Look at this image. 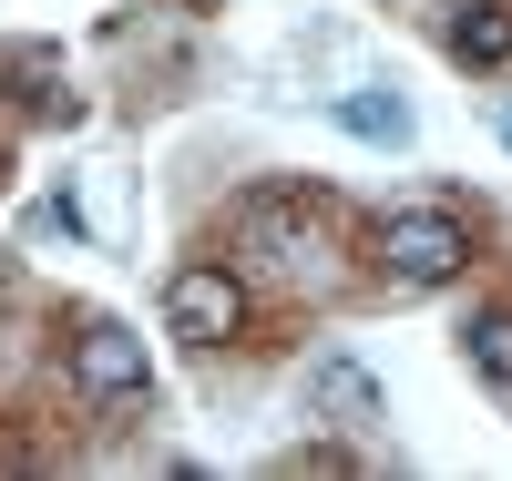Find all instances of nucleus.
<instances>
[{"label": "nucleus", "instance_id": "obj_4", "mask_svg": "<svg viewBox=\"0 0 512 481\" xmlns=\"http://www.w3.org/2000/svg\"><path fill=\"white\" fill-rule=\"evenodd\" d=\"M72 379H82V400H144V389H154L144 338L123 328V318H82V338H72Z\"/></svg>", "mask_w": 512, "mask_h": 481}, {"label": "nucleus", "instance_id": "obj_1", "mask_svg": "<svg viewBox=\"0 0 512 481\" xmlns=\"http://www.w3.org/2000/svg\"><path fill=\"white\" fill-rule=\"evenodd\" d=\"M236 236L267 256V267H318V256L338 246V205L308 195V185H256L236 205Z\"/></svg>", "mask_w": 512, "mask_h": 481}, {"label": "nucleus", "instance_id": "obj_9", "mask_svg": "<svg viewBox=\"0 0 512 481\" xmlns=\"http://www.w3.org/2000/svg\"><path fill=\"white\" fill-rule=\"evenodd\" d=\"M502 144H512V113H502Z\"/></svg>", "mask_w": 512, "mask_h": 481}, {"label": "nucleus", "instance_id": "obj_3", "mask_svg": "<svg viewBox=\"0 0 512 481\" xmlns=\"http://www.w3.org/2000/svg\"><path fill=\"white\" fill-rule=\"evenodd\" d=\"M164 318H175V338H195V348H226V338L246 328V287H236V267H216V256L175 267V277H164Z\"/></svg>", "mask_w": 512, "mask_h": 481}, {"label": "nucleus", "instance_id": "obj_2", "mask_svg": "<svg viewBox=\"0 0 512 481\" xmlns=\"http://www.w3.org/2000/svg\"><path fill=\"white\" fill-rule=\"evenodd\" d=\"M379 267H390V287H451L472 267V226L451 205H400L379 226Z\"/></svg>", "mask_w": 512, "mask_h": 481}, {"label": "nucleus", "instance_id": "obj_6", "mask_svg": "<svg viewBox=\"0 0 512 481\" xmlns=\"http://www.w3.org/2000/svg\"><path fill=\"white\" fill-rule=\"evenodd\" d=\"M308 400H318L328 420H379V410H390V400H379V379H369L359 359H318V369H308Z\"/></svg>", "mask_w": 512, "mask_h": 481}, {"label": "nucleus", "instance_id": "obj_7", "mask_svg": "<svg viewBox=\"0 0 512 481\" xmlns=\"http://www.w3.org/2000/svg\"><path fill=\"white\" fill-rule=\"evenodd\" d=\"M328 113L349 123L359 144H410V103H400V93H338Z\"/></svg>", "mask_w": 512, "mask_h": 481}, {"label": "nucleus", "instance_id": "obj_8", "mask_svg": "<svg viewBox=\"0 0 512 481\" xmlns=\"http://www.w3.org/2000/svg\"><path fill=\"white\" fill-rule=\"evenodd\" d=\"M461 359H472L492 389H512V308H482L472 328H461Z\"/></svg>", "mask_w": 512, "mask_h": 481}, {"label": "nucleus", "instance_id": "obj_5", "mask_svg": "<svg viewBox=\"0 0 512 481\" xmlns=\"http://www.w3.org/2000/svg\"><path fill=\"white\" fill-rule=\"evenodd\" d=\"M441 52L461 72H502L512 62V0H441Z\"/></svg>", "mask_w": 512, "mask_h": 481}]
</instances>
